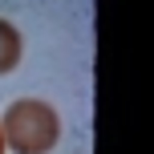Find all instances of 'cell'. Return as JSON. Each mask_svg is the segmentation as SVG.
Here are the masks:
<instances>
[{
    "mask_svg": "<svg viewBox=\"0 0 154 154\" xmlns=\"http://www.w3.org/2000/svg\"><path fill=\"white\" fill-rule=\"evenodd\" d=\"M0 134L12 154H49L61 142V118L41 97H16L0 118Z\"/></svg>",
    "mask_w": 154,
    "mask_h": 154,
    "instance_id": "cell-1",
    "label": "cell"
},
{
    "mask_svg": "<svg viewBox=\"0 0 154 154\" xmlns=\"http://www.w3.org/2000/svg\"><path fill=\"white\" fill-rule=\"evenodd\" d=\"M20 53H24V45H20V32H16V24L0 20V77L12 73L16 65H20Z\"/></svg>",
    "mask_w": 154,
    "mask_h": 154,
    "instance_id": "cell-2",
    "label": "cell"
},
{
    "mask_svg": "<svg viewBox=\"0 0 154 154\" xmlns=\"http://www.w3.org/2000/svg\"><path fill=\"white\" fill-rule=\"evenodd\" d=\"M0 154H8V150H4V134H0Z\"/></svg>",
    "mask_w": 154,
    "mask_h": 154,
    "instance_id": "cell-3",
    "label": "cell"
}]
</instances>
